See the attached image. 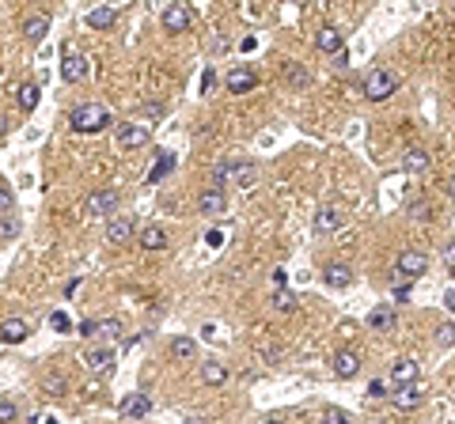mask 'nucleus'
<instances>
[{
	"label": "nucleus",
	"mask_w": 455,
	"mask_h": 424,
	"mask_svg": "<svg viewBox=\"0 0 455 424\" xmlns=\"http://www.w3.org/2000/svg\"><path fill=\"white\" fill-rule=\"evenodd\" d=\"M69 125L76 133H103L107 125H114V118L103 102H80V107L69 110Z\"/></svg>",
	"instance_id": "1"
},
{
	"label": "nucleus",
	"mask_w": 455,
	"mask_h": 424,
	"mask_svg": "<svg viewBox=\"0 0 455 424\" xmlns=\"http://www.w3.org/2000/svg\"><path fill=\"white\" fill-rule=\"evenodd\" d=\"M360 91H365V99H372V102H383V99H391L395 91H398V76L391 69H383V64H379V69H372L365 76V83H360Z\"/></svg>",
	"instance_id": "2"
},
{
	"label": "nucleus",
	"mask_w": 455,
	"mask_h": 424,
	"mask_svg": "<svg viewBox=\"0 0 455 424\" xmlns=\"http://www.w3.org/2000/svg\"><path fill=\"white\" fill-rule=\"evenodd\" d=\"M114 133L122 148H144L152 140V125H144V121H118Z\"/></svg>",
	"instance_id": "3"
},
{
	"label": "nucleus",
	"mask_w": 455,
	"mask_h": 424,
	"mask_svg": "<svg viewBox=\"0 0 455 424\" xmlns=\"http://www.w3.org/2000/svg\"><path fill=\"white\" fill-rule=\"evenodd\" d=\"M198 212L201 216H224L228 212V193H224V186H205V190L198 193Z\"/></svg>",
	"instance_id": "4"
},
{
	"label": "nucleus",
	"mask_w": 455,
	"mask_h": 424,
	"mask_svg": "<svg viewBox=\"0 0 455 424\" xmlns=\"http://www.w3.org/2000/svg\"><path fill=\"white\" fill-rule=\"evenodd\" d=\"M61 76L69 83H80L83 76H88V57H83L80 50H72V46L61 50Z\"/></svg>",
	"instance_id": "5"
},
{
	"label": "nucleus",
	"mask_w": 455,
	"mask_h": 424,
	"mask_svg": "<svg viewBox=\"0 0 455 424\" xmlns=\"http://www.w3.org/2000/svg\"><path fill=\"white\" fill-rule=\"evenodd\" d=\"M118 201H122V197H118L114 186H103V190H95V193L88 197V205H83V209H88V216H114Z\"/></svg>",
	"instance_id": "6"
},
{
	"label": "nucleus",
	"mask_w": 455,
	"mask_h": 424,
	"mask_svg": "<svg viewBox=\"0 0 455 424\" xmlns=\"http://www.w3.org/2000/svg\"><path fill=\"white\" fill-rule=\"evenodd\" d=\"M421 383H417V379H406V383H398L395 386V390H391V405H395V409H417V405H421Z\"/></svg>",
	"instance_id": "7"
},
{
	"label": "nucleus",
	"mask_w": 455,
	"mask_h": 424,
	"mask_svg": "<svg viewBox=\"0 0 455 424\" xmlns=\"http://www.w3.org/2000/svg\"><path fill=\"white\" fill-rule=\"evenodd\" d=\"M83 364H88L95 375H110V371H114V364H118V353L110 348V341L107 345H95V348H88Z\"/></svg>",
	"instance_id": "8"
},
{
	"label": "nucleus",
	"mask_w": 455,
	"mask_h": 424,
	"mask_svg": "<svg viewBox=\"0 0 455 424\" xmlns=\"http://www.w3.org/2000/svg\"><path fill=\"white\" fill-rule=\"evenodd\" d=\"M190 27H193V12L186 4H171L163 12V31L167 34H182V31H190Z\"/></svg>",
	"instance_id": "9"
},
{
	"label": "nucleus",
	"mask_w": 455,
	"mask_h": 424,
	"mask_svg": "<svg viewBox=\"0 0 455 424\" xmlns=\"http://www.w3.org/2000/svg\"><path fill=\"white\" fill-rule=\"evenodd\" d=\"M148 413H152V398H148V394H129V398H122V405H118V417L122 420H144Z\"/></svg>",
	"instance_id": "10"
},
{
	"label": "nucleus",
	"mask_w": 455,
	"mask_h": 424,
	"mask_svg": "<svg viewBox=\"0 0 455 424\" xmlns=\"http://www.w3.org/2000/svg\"><path fill=\"white\" fill-rule=\"evenodd\" d=\"M133 235H137V224L129 220V216H110V224H107V242L110 247H125Z\"/></svg>",
	"instance_id": "11"
},
{
	"label": "nucleus",
	"mask_w": 455,
	"mask_h": 424,
	"mask_svg": "<svg viewBox=\"0 0 455 424\" xmlns=\"http://www.w3.org/2000/svg\"><path fill=\"white\" fill-rule=\"evenodd\" d=\"M258 88V72L250 69V64H239V69L228 72V91L231 95H247V91Z\"/></svg>",
	"instance_id": "12"
},
{
	"label": "nucleus",
	"mask_w": 455,
	"mask_h": 424,
	"mask_svg": "<svg viewBox=\"0 0 455 424\" xmlns=\"http://www.w3.org/2000/svg\"><path fill=\"white\" fill-rule=\"evenodd\" d=\"M395 269H402L406 277L414 280V277H421V273L429 269V258H425L421 250H410V247H406V250H398V258H395Z\"/></svg>",
	"instance_id": "13"
},
{
	"label": "nucleus",
	"mask_w": 455,
	"mask_h": 424,
	"mask_svg": "<svg viewBox=\"0 0 455 424\" xmlns=\"http://www.w3.org/2000/svg\"><path fill=\"white\" fill-rule=\"evenodd\" d=\"M315 50H319V53H330V57H334V53L346 50V34H341L338 27H322V31L315 34Z\"/></svg>",
	"instance_id": "14"
},
{
	"label": "nucleus",
	"mask_w": 455,
	"mask_h": 424,
	"mask_svg": "<svg viewBox=\"0 0 455 424\" xmlns=\"http://www.w3.org/2000/svg\"><path fill=\"white\" fill-rule=\"evenodd\" d=\"M341 224H346V212L338 209V205H322L319 212H315V231L327 235V231H338Z\"/></svg>",
	"instance_id": "15"
},
{
	"label": "nucleus",
	"mask_w": 455,
	"mask_h": 424,
	"mask_svg": "<svg viewBox=\"0 0 455 424\" xmlns=\"http://www.w3.org/2000/svg\"><path fill=\"white\" fill-rule=\"evenodd\" d=\"M334 375H338V379H357L360 375V353L341 348V353L334 356Z\"/></svg>",
	"instance_id": "16"
},
{
	"label": "nucleus",
	"mask_w": 455,
	"mask_h": 424,
	"mask_svg": "<svg viewBox=\"0 0 455 424\" xmlns=\"http://www.w3.org/2000/svg\"><path fill=\"white\" fill-rule=\"evenodd\" d=\"M137 247L141 250H167V231L160 228V224H148V228L137 231Z\"/></svg>",
	"instance_id": "17"
},
{
	"label": "nucleus",
	"mask_w": 455,
	"mask_h": 424,
	"mask_svg": "<svg viewBox=\"0 0 455 424\" xmlns=\"http://www.w3.org/2000/svg\"><path fill=\"white\" fill-rule=\"evenodd\" d=\"M27 334H31V326L23 318H4L0 322V341L4 345H20V341H27Z\"/></svg>",
	"instance_id": "18"
},
{
	"label": "nucleus",
	"mask_w": 455,
	"mask_h": 424,
	"mask_svg": "<svg viewBox=\"0 0 455 424\" xmlns=\"http://www.w3.org/2000/svg\"><path fill=\"white\" fill-rule=\"evenodd\" d=\"M50 34V15H27L23 20V39L27 42H42Z\"/></svg>",
	"instance_id": "19"
},
{
	"label": "nucleus",
	"mask_w": 455,
	"mask_h": 424,
	"mask_svg": "<svg viewBox=\"0 0 455 424\" xmlns=\"http://www.w3.org/2000/svg\"><path fill=\"white\" fill-rule=\"evenodd\" d=\"M114 20H118L114 4H99V8H91V12H88V27H91V31H107V27H114Z\"/></svg>",
	"instance_id": "20"
},
{
	"label": "nucleus",
	"mask_w": 455,
	"mask_h": 424,
	"mask_svg": "<svg viewBox=\"0 0 455 424\" xmlns=\"http://www.w3.org/2000/svg\"><path fill=\"white\" fill-rule=\"evenodd\" d=\"M429 163H433V156L425 152V148H410V152L402 156V171H406V175H421V171H429Z\"/></svg>",
	"instance_id": "21"
},
{
	"label": "nucleus",
	"mask_w": 455,
	"mask_h": 424,
	"mask_svg": "<svg viewBox=\"0 0 455 424\" xmlns=\"http://www.w3.org/2000/svg\"><path fill=\"white\" fill-rule=\"evenodd\" d=\"M322 280H327L330 288H349V285H353V269H349V266H338V261H330V266L322 269Z\"/></svg>",
	"instance_id": "22"
},
{
	"label": "nucleus",
	"mask_w": 455,
	"mask_h": 424,
	"mask_svg": "<svg viewBox=\"0 0 455 424\" xmlns=\"http://www.w3.org/2000/svg\"><path fill=\"white\" fill-rule=\"evenodd\" d=\"M365 322H368V329H376V334H387V329H395L398 318H395V310H391V307H376L372 315L365 318Z\"/></svg>",
	"instance_id": "23"
},
{
	"label": "nucleus",
	"mask_w": 455,
	"mask_h": 424,
	"mask_svg": "<svg viewBox=\"0 0 455 424\" xmlns=\"http://www.w3.org/2000/svg\"><path fill=\"white\" fill-rule=\"evenodd\" d=\"M417 371H421V364H417L414 356H398L395 367H391V379L395 383H406V379H417Z\"/></svg>",
	"instance_id": "24"
},
{
	"label": "nucleus",
	"mask_w": 455,
	"mask_h": 424,
	"mask_svg": "<svg viewBox=\"0 0 455 424\" xmlns=\"http://www.w3.org/2000/svg\"><path fill=\"white\" fill-rule=\"evenodd\" d=\"M175 163H179V159H175V152H156V167H152V175H148V186H156L160 178L171 175Z\"/></svg>",
	"instance_id": "25"
},
{
	"label": "nucleus",
	"mask_w": 455,
	"mask_h": 424,
	"mask_svg": "<svg viewBox=\"0 0 455 424\" xmlns=\"http://www.w3.org/2000/svg\"><path fill=\"white\" fill-rule=\"evenodd\" d=\"M201 383H209V386H224V383H228V367H224V364H217V360H205V364H201Z\"/></svg>",
	"instance_id": "26"
},
{
	"label": "nucleus",
	"mask_w": 455,
	"mask_h": 424,
	"mask_svg": "<svg viewBox=\"0 0 455 424\" xmlns=\"http://www.w3.org/2000/svg\"><path fill=\"white\" fill-rule=\"evenodd\" d=\"M39 95H42V88H39L34 80L20 83V110H23V114H31V110L39 107Z\"/></svg>",
	"instance_id": "27"
},
{
	"label": "nucleus",
	"mask_w": 455,
	"mask_h": 424,
	"mask_svg": "<svg viewBox=\"0 0 455 424\" xmlns=\"http://www.w3.org/2000/svg\"><path fill=\"white\" fill-rule=\"evenodd\" d=\"M236 171H239V159H220V163L217 167H212V182H217V186H231V182H236Z\"/></svg>",
	"instance_id": "28"
},
{
	"label": "nucleus",
	"mask_w": 455,
	"mask_h": 424,
	"mask_svg": "<svg viewBox=\"0 0 455 424\" xmlns=\"http://www.w3.org/2000/svg\"><path fill=\"white\" fill-rule=\"evenodd\" d=\"M254 175H258L254 159H239V171H236V182H231V186H239V190H250V186H254Z\"/></svg>",
	"instance_id": "29"
},
{
	"label": "nucleus",
	"mask_w": 455,
	"mask_h": 424,
	"mask_svg": "<svg viewBox=\"0 0 455 424\" xmlns=\"http://www.w3.org/2000/svg\"><path fill=\"white\" fill-rule=\"evenodd\" d=\"M171 356H175V360H190V356H198V341H193V337H171Z\"/></svg>",
	"instance_id": "30"
},
{
	"label": "nucleus",
	"mask_w": 455,
	"mask_h": 424,
	"mask_svg": "<svg viewBox=\"0 0 455 424\" xmlns=\"http://www.w3.org/2000/svg\"><path fill=\"white\" fill-rule=\"evenodd\" d=\"M296 307H300V299H296L289 288H277L273 292V310H277V315H292Z\"/></svg>",
	"instance_id": "31"
},
{
	"label": "nucleus",
	"mask_w": 455,
	"mask_h": 424,
	"mask_svg": "<svg viewBox=\"0 0 455 424\" xmlns=\"http://www.w3.org/2000/svg\"><path fill=\"white\" fill-rule=\"evenodd\" d=\"M285 83H292V88H308L311 76H308V69H300V64H285Z\"/></svg>",
	"instance_id": "32"
},
{
	"label": "nucleus",
	"mask_w": 455,
	"mask_h": 424,
	"mask_svg": "<svg viewBox=\"0 0 455 424\" xmlns=\"http://www.w3.org/2000/svg\"><path fill=\"white\" fill-rule=\"evenodd\" d=\"M95 334L103 337V341H114V337H122V318H103V322L95 326Z\"/></svg>",
	"instance_id": "33"
},
{
	"label": "nucleus",
	"mask_w": 455,
	"mask_h": 424,
	"mask_svg": "<svg viewBox=\"0 0 455 424\" xmlns=\"http://www.w3.org/2000/svg\"><path fill=\"white\" fill-rule=\"evenodd\" d=\"M42 390L50 394V398H64V375H57V371H50L42 379Z\"/></svg>",
	"instance_id": "34"
},
{
	"label": "nucleus",
	"mask_w": 455,
	"mask_h": 424,
	"mask_svg": "<svg viewBox=\"0 0 455 424\" xmlns=\"http://www.w3.org/2000/svg\"><path fill=\"white\" fill-rule=\"evenodd\" d=\"M410 216H414L417 224H425V220H429V216H433V205L417 197V201H410Z\"/></svg>",
	"instance_id": "35"
},
{
	"label": "nucleus",
	"mask_w": 455,
	"mask_h": 424,
	"mask_svg": "<svg viewBox=\"0 0 455 424\" xmlns=\"http://www.w3.org/2000/svg\"><path fill=\"white\" fill-rule=\"evenodd\" d=\"M20 417V402L15 398H0V420H15Z\"/></svg>",
	"instance_id": "36"
},
{
	"label": "nucleus",
	"mask_w": 455,
	"mask_h": 424,
	"mask_svg": "<svg viewBox=\"0 0 455 424\" xmlns=\"http://www.w3.org/2000/svg\"><path fill=\"white\" fill-rule=\"evenodd\" d=\"M436 345H440V348H451L455 345V326L451 322H444L440 329H436Z\"/></svg>",
	"instance_id": "37"
},
{
	"label": "nucleus",
	"mask_w": 455,
	"mask_h": 424,
	"mask_svg": "<svg viewBox=\"0 0 455 424\" xmlns=\"http://www.w3.org/2000/svg\"><path fill=\"white\" fill-rule=\"evenodd\" d=\"M368 398H372V402H379V398H391V386H387L383 379H372V383H368Z\"/></svg>",
	"instance_id": "38"
},
{
	"label": "nucleus",
	"mask_w": 455,
	"mask_h": 424,
	"mask_svg": "<svg viewBox=\"0 0 455 424\" xmlns=\"http://www.w3.org/2000/svg\"><path fill=\"white\" fill-rule=\"evenodd\" d=\"M12 209H15V193L8 186H0V216H8Z\"/></svg>",
	"instance_id": "39"
},
{
	"label": "nucleus",
	"mask_w": 455,
	"mask_h": 424,
	"mask_svg": "<svg viewBox=\"0 0 455 424\" xmlns=\"http://www.w3.org/2000/svg\"><path fill=\"white\" fill-rule=\"evenodd\" d=\"M50 326L61 329V334H69V329H72V322H69V315H64V310H53V315H50Z\"/></svg>",
	"instance_id": "40"
},
{
	"label": "nucleus",
	"mask_w": 455,
	"mask_h": 424,
	"mask_svg": "<svg viewBox=\"0 0 455 424\" xmlns=\"http://www.w3.org/2000/svg\"><path fill=\"white\" fill-rule=\"evenodd\" d=\"M391 296H395V303H406V299H410V280H398V285H391Z\"/></svg>",
	"instance_id": "41"
},
{
	"label": "nucleus",
	"mask_w": 455,
	"mask_h": 424,
	"mask_svg": "<svg viewBox=\"0 0 455 424\" xmlns=\"http://www.w3.org/2000/svg\"><path fill=\"white\" fill-rule=\"evenodd\" d=\"M322 420H334V424H346V420H349V413H346V409H334V405H330V409H322Z\"/></svg>",
	"instance_id": "42"
},
{
	"label": "nucleus",
	"mask_w": 455,
	"mask_h": 424,
	"mask_svg": "<svg viewBox=\"0 0 455 424\" xmlns=\"http://www.w3.org/2000/svg\"><path fill=\"white\" fill-rule=\"evenodd\" d=\"M50 420H57L50 409H39V413H31V424H50Z\"/></svg>",
	"instance_id": "43"
},
{
	"label": "nucleus",
	"mask_w": 455,
	"mask_h": 424,
	"mask_svg": "<svg viewBox=\"0 0 455 424\" xmlns=\"http://www.w3.org/2000/svg\"><path fill=\"white\" fill-rule=\"evenodd\" d=\"M334 72H349V57H346V50L334 53Z\"/></svg>",
	"instance_id": "44"
},
{
	"label": "nucleus",
	"mask_w": 455,
	"mask_h": 424,
	"mask_svg": "<svg viewBox=\"0 0 455 424\" xmlns=\"http://www.w3.org/2000/svg\"><path fill=\"white\" fill-rule=\"evenodd\" d=\"M8 235V239H12V235H20V220H12V216H4V228H0Z\"/></svg>",
	"instance_id": "45"
},
{
	"label": "nucleus",
	"mask_w": 455,
	"mask_h": 424,
	"mask_svg": "<svg viewBox=\"0 0 455 424\" xmlns=\"http://www.w3.org/2000/svg\"><path fill=\"white\" fill-rule=\"evenodd\" d=\"M444 266H448V269H455V239L448 242V247H444Z\"/></svg>",
	"instance_id": "46"
},
{
	"label": "nucleus",
	"mask_w": 455,
	"mask_h": 424,
	"mask_svg": "<svg viewBox=\"0 0 455 424\" xmlns=\"http://www.w3.org/2000/svg\"><path fill=\"white\" fill-rule=\"evenodd\" d=\"M285 285H289V273H285V269H273V288H285Z\"/></svg>",
	"instance_id": "47"
},
{
	"label": "nucleus",
	"mask_w": 455,
	"mask_h": 424,
	"mask_svg": "<svg viewBox=\"0 0 455 424\" xmlns=\"http://www.w3.org/2000/svg\"><path fill=\"white\" fill-rule=\"evenodd\" d=\"M212 80H217V72L205 69V76H201V91H212Z\"/></svg>",
	"instance_id": "48"
},
{
	"label": "nucleus",
	"mask_w": 455,
	"mask_h": 424,
	"mask_svg": "<svg viewBox=\"0 0 455 424\" xmlns=\"http://www.w3.org/2000/svg\"><path fill=\"white\" fill-rule=\"evenodd\" d=\"M95 326H99L95 318H88V322H80V334H83V337H91V334H95Z\"/></svg>",
	"instance_id": "49"
},
{
	"label": "nucleus",
	"mask_w": 455,
	"mask_h": 424,
	"mask_svg": "<svg viewBox=\"0 0 455 424\" xmlns=\"http://www.w3.org/2000/svg\"><path fill=\"white\" fill-rule=\"evenodd\" d=\"M8 133V114H0V137Z\"/></svg>",
	"instance_id": "50"
},
{
	"label": "nucleus",
	"mask_w": 455,
	"mask_h": 424,
	"mask_svg": "<svg viewBox=\"0 0 455 424\" xmlns=\"http://www.w3.org/2000/svg\"><path fill=\"white\" fill-rule=\"evenodd\" d=\"M448 197H451V201H455V178H451V182H448Z\"/></svg>",
	"instance_id": "51"
},
{
	"label": "nucleus",
	"mask_w": 455,
	"mask_h": 424,
	"mask_svg": "<svg viewBox=\"0 0 455 424\" xmlns=\"http://www.w3.org/2000/svg\"><path fill=\"white\" fill-rule=\"evenodd\" d=\"M292 4H304V0H292Z\"/></svg>",
	"instance_id": "52"
}]
</instances>
